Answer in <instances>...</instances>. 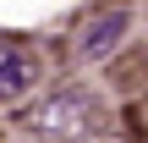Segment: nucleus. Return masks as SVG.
Listing matches in <instances>:
<instances>
[{"label": "nucleus", "instance_id": "obj_1", "mask_svg": "<svg viewBox=\"0 0 148 143\" xmlns=\"http://www.w3.org/2000/svg\"><path fill=\"white\" fill-rule=\"evenodd\" d=\"M93 121H99V116H93L88 94H77V88H55V94H44V99L27 110V127L44 132V138H88Z\"/></svg>", "mask_w": 148, "mask_h": 143}, {"label": "nucleus", "instance_id": "obj_3", "mask_svg": "<svg viewBox=\"0 0 148 143\" xmlns=\"http://www.w3.org/2000/svg\"><path fill=\"white\" fill-rule=\"evenodd\" d=\"M27 88H38V61L16 44H0V99H22Z\"/></svg>", "mask_w": 148, "mask_h": 143}, {"label": "nucleus", "instance_id": "obj_2", "mask_svg": "<svg viewBox=\"0 0 148 143\" xmlns=\"http://www.w3.org/2000/svg\"><path fill=\"white\" fill-rule=\"evenodd\" d=\"M126 33H132V11H126V6L93 11V17L77 28V44H71V55H77L82 66H99V61H110V55L126 44Z\"/></svg>", "mask_w": 148, "mask_h": 143}]
</instances>
